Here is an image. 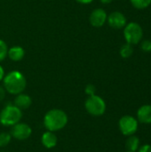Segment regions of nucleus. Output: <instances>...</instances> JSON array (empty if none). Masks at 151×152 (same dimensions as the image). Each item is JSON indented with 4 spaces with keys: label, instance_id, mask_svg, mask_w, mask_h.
I'll return each instance as SVG.
<instances>
[{
    "label": "nucleus",
    "instance_id": "obj_20",
    "mask_svg": "<svg viewBox=\"0 0 151 152\" xmlns=\"http://www.w3.org/2000/svg\"><path fill=\"white\" fill-rule=\"evenodd\" d=\"M85 94H86L88 96L94 95V94H95V93H96V87H95L93 85L89 84V85H87V86H85Z\"/></svg>",
    "mask_w": 151,
    "mask_h": 152
},
{
    "label": "nucleus",
    "instance_id": "obj_27",
    "mask_svg": "<svg viewBox=\"0 0 151 152\" xmlns=\"http://www.w3.org/2000/svg\"><path fill=\"white\" fill-rule=\"evenodd\" d=\"M0 152H4V151H0Z\"/></svg>",
    "mask_w": 151,
    "mask_h": 152
},
{
    "label": "nucleus",
    "instance_id": "obj_23",
    "mask_svg": "<svg viewBox=\"0 0 151 152\" xmlns=\"http://www.w3.org/2000/svg\"><path fill=\"white\" fill-rule=\"evenodd\" d=\"M77 2L80 3V4H90L92 3L93 0H76Z\"/></svg>",
    "mask_w": 151,
    "mask_h": 152
},
{
    "label": "nucleus",
    "instance_id": "obj_1",
    "mask_svg": "<svg viewBox=\"0 0 151 152\" xmlns=\"http://www.w3.org/2000/svg\"><path fill=\"white\" fill-rule=\"evenodd\" d=\"M68 124V116L62 110L53 109L44 117V125L47 131L56 132L63 129Z\"/></svg>",
    "mask_w": 151,
    "mask_h": 152
},
{
    "label": "nucleus",
    "instance_id": "obj_21",
    "mask_svg": "<svg viewBox=\"0 0 151 152\" xmlns=\"http://www.w3.org/2000/svg\"><path fill=\"white\" fill-rule=\"evenodd\" d=\"M138 152H151V145L150 144H144L141 146L138 149Z\"/></svg>",
    "mask_w": 151,
    "mask_h": 152
},
{
    "label": "nucleus",
    "instance_id": "obj_13",
    "mask_svg": "<svg viewBox=\"0 0 151 152\" xmlns=\"http://www.w3.org/2000/svg\"><path fill=\"white\" fill-rule=\"evenodd\" d=\"M7 55L12 61H19L23 59V57L25 55V52L22 47L16 45V46H12L10 49H8Z\"/></svg>",
    "mask_w": 151,
    "mask_h": 152
},
{
    "label": "nucleus",
    "instance_id": "obj_4",
    "mask_svg": "<svg viewBox=\"0 0 151 152\" xmlns=\"http://www.w3.org/2000/svg\"><path fill=\"white\" fill-rule=\"evenodd\" d=\"M124 37L126 43L132 45L139 44L143 37V30L142 26L134 21L127 23L124 28Z\"/></svg>",
    "mask_w": 151,
    "mask_h": 152
},
{
    "label": "nucleus",
    "instance_id": "obj_22",
    "mask_svg": "<svg viewBox=\"0 0 151 152\" xmlns=\"http://www.w3.org/2000/svg\"><path fill=\"white\" fill-rule=\"evenodd\" d=\"M5 89H4V86H0V102L4 99V97H5Z\"/></svg>",
    "mask_w": 151,
    "mask_h": 152
},
{
    "label": "nucleus",
    "instance_id": "obj_7",
    "mask_svg": "<svg viewBox=\"0 0 151 152\" xmlns=\"http://www.w3.org/2000/svg\"><path fill=\"white\" fill-rule=\"evenodd\" d=\"M32 134L31 127L26 123H17L11 128L10 134L12 138L18 141H25L30 137Z\"/></svg>",
    "mask_w": 151,
    "mask_h": 152
},
{
    "label": "nucleus",
    "instance_id": "obj_5",
    "mask_svg": "<svg viewBox=\"0 0 151 152\" xmlns=\"http://www.w3.org/2000/svg\"><path fill=\"white\" fill-rule=\"evenodd\" d=\"M85 107L86 111L90 115L94 117H100L103 115L106 111L105 101L96 94L88 96L85 102Z\"/></svg>",
    "mask_w": 151,
    "mask_h": 152
},
{
    "label": "nucleus",
    "instance_id": "obj_24",
    "mask_svg": "<svg viewBox=\"0 0 151 152\" xmlns=\"http://www.w3.org/2000/svg\"><path fill=\"white\" fill-rule=\"evenodd\" d=\"M4 70L3 67L0 65V81L4 79Z\"/></svg>",
    "mask_w": 151,
    "mask_h": 152
},
{
    "label": "nucleus",
    "instance_id": "obj_25",
    "mask_svg": "<svg viewBox=\"0 0 151 152\" xmlns=\"http://www.w3.org/2000/svg\"><path fill=\"white\" fill-rule=\"evenodd\" d=\"M101 2L102 4H108L111 3L112 0H101Z\"/></svg>",
    "mask_w": 151,
    "mask_h": 152
},
{
    "label": "nucleus",
    "instance_id": "obj_3",
    "mask_svg": "<svg viewBox=\"0 0 151 152\" xmlns=\"http://www.w3.org/2000/svg\"><path fill=\"white\" fill-rule=\"evenodd\" d=\"M22 118V111L14 104H7L0 112V123L4 126H12Z\"/></svg>",
    "mask_w": 151,
    "mask_h": 152
},
{
    "label": "nucleus",
    "instance_id": "obj_6",
    "mask_svg": "<svg viewBox=\"0 0 151 152\" xmlns=\"http://www.w3.org/2000/svg\"><path fill=\"white\" fill-rule=\"evenodd\" d=\"M118 127L120 132L124 135H133L136 133L138 129V120L130 115L123 116L118 121Z\"/></svg>",
    "mask_w": 151,
    "mask_h": 152
},
{
    "label": "nucleus",
    "instance_id": "obj_26",
    "mask_svg": "<svg viewBox=\"0 0 151 152\" xmlns=\"http://www.w3.org/2000/svg\"><path fill=\"white\" fill-rule=\"evenodd\" d=\"M126 152H133V151H126Z\"/></svg>",
    "mask_w": 151,
    "mask_h": 152
},
{
    "label": "nucleus",
    "instance_id": "obj_19",
    "mask_svg": "<svg viewBox=\"0 0 151 152\" xmlns=\"http://www.w3.org/2000/svg\"><path fill=\"white\" fill-rule=\"evenodd\" d=\"M141 48L144 53L151 52V40H149V39L143 40L141 44Z\"/></svg>",
    "mask_w": 151,
    "mask_h": 152
},
{
    "label": "nucleus",
    "instance_id": "obj_17",
    "mask_svg": "<svg viewBox=\"0 0 151 152\" xmlns=\"http://www.w3.org/2000/svg\"><path fill=\"white\" fill-rule=\"evenodd\" d=\"M12 136L8 133H0V148L5 147L10 143Z\"/></svg>",
    "mask_w": 151,
    "mask_h": 152
},
{
    "label": "nucleus",
    "instance_id": "obj_2",
    "mask_svg": "<svg viewBox=\"0 0 151 152\" xmlns=\"http://www.w3.org/2000/svg\"><path fill=\"white\" fill-rule=\"evenodd\" d=\"M4 87L6 92L11 94H21L27 85L26 78L22 73L18 70H12L4 77Z\"/></svg>",
    "mask_w": 151,
    "mask_h": 152
},
{
    "label": "nucleus",
    "instance_id": "obj_10",
    "mask_svg": "<svg viewBox=\"0 0 151 152\" xmlns=\"http://www.w3.org/2000/svg\"><path fill=\"white\" fill-rule=\"evenodd\" d=\"M137 120L142 124H151V105L146 104L139 108L137 111Z\"/></svg>",
    "mask_w": 151,
    "mask_h": 152
},
{
    "label": "nucleus",
    "instance_id": "obj_16",
    "mask_svg": "<svg viewBox=\"0 0 151 152\" xmlns=\"http://www.w3.org/2000/svg\"><path fill=\"white\" fill-rule=\"evenodd\" d=\"M132 5L139 10L145 9L151 4V0H130Z\"/></svg>",
    "mask_w": 151,
    "mask_h": 152
},
{
    "label": "nucleus",
    "instance_id": "obj_8",
    "mask_svg": "<svg viewBox=\"0 0 151 152\" xmlns=\"http://www.w3.org/2000/svg\"><path fill=\"white\" fill-rule=\"evenodd\" d=\"M107 21L109 25L115 29H121L125 27L127 24V20L126 17L120 12H111L108 18Z\"/></svg>",
    "mask_w": 151,
    "mask_h": 152
},
{
    "label": "nucleus",
    "instance_id": "obj_15",
    "mask_svg": "<svg viewBox=\"0 0 151 152\" xmlns=\"http://www.w3.org/2000/svg\"><path fill=\"white\" fill-rule=\"evenodd\" d=\"M133 53V45L126 43L125 45H123L120 48V55L122 58L124 59H127L129 57L132 56V54Z\"/></svg>",
    "mask_w": 151,
    "mask_h": 152
},
{
    "label": "nucleus",
    "instance_id": "obj_9",
    "mask_svg": "<svg viewBox=\"0 0 151 152\" xmlns=\"http://www.w3.org/2000/svg\"><path fill=\"white\" fill-rule=\"evenodd\" d=\"M107 18H108L107 12L101 8H97L92 12L89 20L92 26L95 28H100L106 23Z\"/></svg>",
    "mask_w": 151,
    "mask_h": 152
},
{
    "label": "nucleus",
    "instance_id": "obj_11",
    "mask_svg": "<svg viewBox=\"0 0 151 152\" xmlns=\"http://www.w3.org/2000/svg\"><path fill=\"white\" fill-rule=\"evenodd\" d=\"M41 142L46 149H53L58 143V138L53 132L47 131L42 134Z\"/></svg>",
    "mask_w": 151,
    "mask_h": 152
},
{
    "label": "nucleus",
    "instance_id": "obj_12",
    "mask_svg": "<svg viewBox=\"0 0 151 152\" xmlns=\"http://www.w3.org/2000/svg\"><path fill=\"white\" fill-rule=\"evenodd\" d=\"M31 103H32V100H31L30 96L26 94H22V93L17 94V96L15 97L14 102H13V104L21 110L28 109L31 105Z\"/></svg>",
    "mask_w": 151,
    "mask_h": 152
},
{
    "label": "nucleus",
    "instance_id": "obj_18",
    "mask_svg": "<svg viewBox=\"0 0 151 152\" xmlns=\"http://www.w3.org/2000/svg\"><path fill=\"white\" fill-rule=\"evenodd\" d=\"M7 53H8L7 45L4 40L0 39V61L5 59V57L7 56Z\"/></svg>",
    "mask_w": 151,
    "mask_h": 152
},
{
    "label": "nucleus",
    "instance_id": "obj_14",
    "mask_svg": "<svg viewBox=\"0 0 151 152\" xmlns=\"http://www.w3.org/2000/svg\"><path fill=\"white\" fill-rule=\"evenodd\" d=\"M125 148L127 151L136 152L140 148V139L134 134L128 136L125 142Z\"/></svg>",
    "mask_w": 151,
    "mask_h": 152
}]
</instances>
